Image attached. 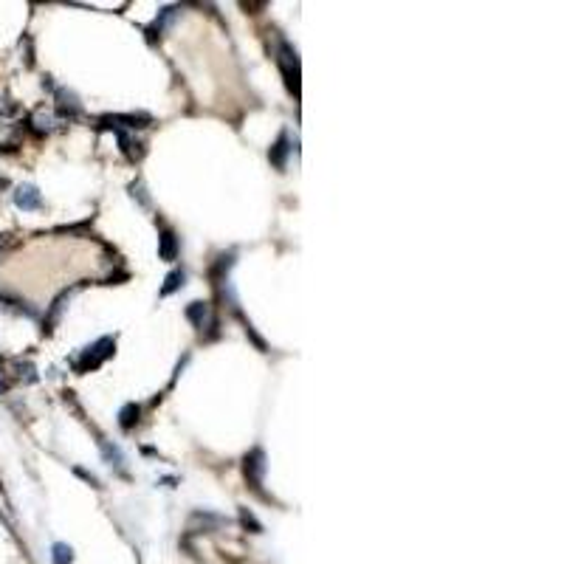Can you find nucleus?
<instances>
[{
	"mask_svg": "<svg viewBox=\"0 0 564 564\" xmlns=\"http://www.w3.org/2000/svg\"><path fill=\"white\" fill-rule=\"evenodd\" d=\"M110 356H113V339L105 336V339H99L94 347H85V353H82L77 361V370L79 373H91L102 361H108Z\"/></svg>",
	"mask_w": 564,
	"mask_h": 564,
	"instance_id": "1",
	"label": "nucleus"
},
{
	"mask_svg": "<svg viewBox=\"0 0 564 564\" xmlns=\"http://www.w3.org/2000/svg\"><path fill=\"white\" fill-rule=\"evenodd\" d=\"M263 474H266V457H263L260 449H254V452L246 457V477H249L251 488L260 491V486H263Z\"/></svg>",
	"mask_w": 564,
	"mask_h": 564,
	"instance_id": "2",
	"label": "nucleus"
},
{
	"mask_svg": "<svg viewBox=\"0 0 564 564\" xmlns=\"http://www.w3.org/2000/svg\"><path fill=\"white\" fill-rule=\"evenodd\" d=\"M187 319L195 325L198 330H206V328H215L218 322H215V316L209 311V305L206 302H192L187 308Z\"/></svg>",
	"mask_w": 564,
	"mask_h": 564,
	"instance_id": "3",
	"label": "nucleus"
},
{
	"mask_svg": "<svg viewBox=\"0 0 564 564\" xmlns=\"http://www.w3.org/2000/svg\"><path fill=\"white\" fill-rule=\"evenodd\" d=\"M15 204L23 209V212H32V209H40L43 206V198H40V192L34 187H17L15 192Z\"/></svg>",
	"mask_w": 564,
	"mask_h": 564,
	"instance_id": "4",
	"label": "nucleus"
},
{
	"mask_svg": "<svg viewBox=\"0 0 564 564\" xmlns=\"http://www.w3.org/2000/svg\"><path fill=\"white\" fill-rule=\"evenodd\" d=\"M158 240H161V249H158L161 251V260L173 263L175 257H178V237H175V232L173 229H164Z\"/></svg>",
	"mask_w": 564,
	"mask_h": 564,
	"instance_id": "5",
	"label": "nucleus"
},
{
	"mask_svg": "<svg viewBox=\"0 0 564 564\" xmlns=\"http://www.w3.org/2000/svg\"><path fill=\"white\" fill-rule=\"evenodd\" d=\"M51 562H54V564H71V562H74V550H71V545H65V542H57V545L51 548Z\"/></svg>",
	"mask_w": 564,
	"mask_h": 564,
	"instance_id": "6",
	"label": "nucleus"
},
{
	"mask_svg": "<svg viewBox=\"0 0 564 564\" xmlns=\"http://www.w3.org/2000/svg\"><path fill=\"white\" fill-rule=\"evenodd\" d=\"M57 99H60V110H63V113H68V116H77L79 110H82V105L77 102V96L71 94V91H60V94H57Z\"/></svg>",
	"mask_w": 564,
	"mask_h": 564,
	"instance_id": "7",
	"label": "nucleus"
},
{
	"mask_svg": "<svg viewBox=\"0 0 564 564\" xmlns=\"http://www.w3.org/2000/svg\"><path fill=\"white\" fill-rule=\"evenodd\" d=\"M285 156H288V136L282 133L280 141L271 147V161H274L277 167H285Z\"/></svg>",
	"mask_w": 564,
	"mask_h": 564,
	"instance_id": "8",
	"label": "nucleus"
},
{
	"mask_svg": "<svg viewBox=\"0 0 564 564\" xmlns=\"http://www.w3.org/2000/svg\"><path fill=\"white\" fill-rule=\"evenodd\" d=\"M184 285V271H173L170 277H167V285L161 288V297H170L173 291H178Z\"/></svg>",
	"mask_w": 564,
	"mask_h": 564,
	"instance_id": "9",
	"label": "nucleus"
},
{
	"mask_svg": "<svg viewBox=\"0 0 564 564\" xmlns=\"http://www.w3.org/2000/svg\"><path fill=\"white\" fill-rule=\"evenodd\" d=\"M139 421V407L136 404H127L125 409H122V429H133V423Z\"/></svg>",
	"mask_w": 564,
	"mask_h": 564,
	"instance_id": "10",
	"label": "nucleus"
},
{
	"mask_svg": "<svg viewBox=\"0 0 564 564\" xmlns=\"http://www.w3.org/2000/svg\"><path fill=\"white\" fill-rule=\"evenodd\" d=\"M102 452H105V457H108L110 463H116V466H119V469H122V466H125V457H122V452H119V449H116V446H113V449H110V443H108V440H102Z\"/></svg>",
	"mask_w": 564,
	"mask_h": 564,
	"instance_id": "11",
	"label": "nucleus"
},
{
	"mask_svg": "<svg viewBox=\"0 0 564 564\" xmlns=\"http://www.w3.org/2000/svg\"><path fill=\"white\" fill-rule=\"evenodd\" d=\"M6 390V384H3V376H0V392Z\"/></svg>",
	"mask_w": 564,
	"mask_h": 564,
	"instance_id": "12",
	"label": "nucleus"
}]
</instances>
